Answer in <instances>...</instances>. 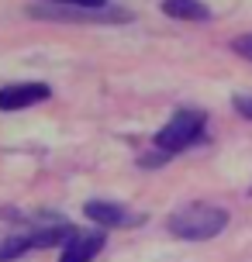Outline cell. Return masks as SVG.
<instances>
[{
    "label": "cell",
    "instance_id": "4",
    "mask_svg": "<svg viewBox=\"0 0 252 262\" xmlns=\"http://www.w3.org/2000/svg\"><path fill=\"white\" fill-rule=\"evenodd\" d=\"M35 17H49V21H104V25H124L128 11L118 7H104V11H87V7H38L31 11Z\"/></svg>",
    "mask_w": 252,
    "mask_h": 262
},
{
    "label": "cell",
    "instance_id": "9",
    "mask_svg": "<svg viewBox=\"0 0 252 262\" xmlns=\"http://www.w3.org/2000/svg\"><path fill=\"white\" fill-rule=\"evenodd\" d=\"M232 107H235V114L252 121V93H235V97H232Z\"/></svg>",
    "mask_w": 252,
    "mask_h": 262
},
{
    "label": "cell",
    "instance_id": "8",
    "mask_svg": "<svg viewBox=\"0 0 252 262\" xmlns=\"http://www.w3.org/2000/svg\"><path fill=\"white\" fill-rule=\"evenodd\" d=\"M38 249V235H35V228L31 231H17V235H7L0 238V262H14L28 255V252Z\"/></svg>",
    "mask_w": 252,
    "mask_h": 262
},
{
    "label": "cell",
    "instance_id": "6",
    "mask_svg": "<svg viewBox=\"0 0 252 262\" xmlns=\"http://www.w3.org/2000/svg\"><path fill=\"white\" fill-rule=\"evenodd\" d=\"M104 231H76V235L69 238L66 245H62V255L59 262H93L104 249Z\"/></svg>",
    "mask_w": 252,
    "mask_h": 262
},
{
    "label": "cell",
    "instance_id": "2",
    "mask_svg": "<svg viewBox=\"0 0 252 262\" xmlns=\"http://www.w3.org/2000/svg\"><path fill=\"white\" fill-rule=\"evenodd\" d=\"M173 238H183V242H211L228 228V210L214 207V204H186V207L173 210L170 221H166Z\"/></svg>",
    "mask_w": 252,
    "mask_h": 262
},
{
    "label": "cell",
    "instance_id": "1",
    "mask_svg": "<svg viewBox=\"0 0 252 262\" xmlns=\"http://www.w3.org/2000/svg\"><path fill=\"white\" fill-rule=\"evenodd\" d=\"M204 135H207V114L200 107H176L173 118L156 131L152 148H159L162 156L173 159V156H180V152H186V148L200 145Z\"/></svg>",
    "mask_w": 252,
    "mask_h": 262
},
{
    "label": "cell",
    "instance_id": "7",
    "mask_svg": "<svg viewBox=\"0 0 252 262\" xmlns=\"http://www.w3.org/2000/svg\"><path fill=\"white\" fill-rule=\"evenodd\" d=\"M162 14L173 21H190V25H204L211 21V7L204 0H162Z\"/></svg>",
    "mask_w": 252,
    "mask_h": 262
},
{
    "label": "cell",
    "instance_id": "11",
    "mask_svg": "<svg viewBox=\"0 0 252 262\" xmlns=\"http://www.w3.org/2000/svg\"><path fill=\"white\" fill-rule=\"evenodd\" d=\"M232 52L252 62V35H239V38H232Z\"/></svg>",
    "mask_w": 252,
    "mask_h": 262
},
{
    "label": "cell",
    "instance_id": "3",
    "mask_svg": "<svg viewBox=\"0 0 252 262\" xmlns=\"http://www.w3.org/2000/svg\"><path fill=\"white\" fill-rule=\"evenodd\" d=\"M52 97V86L41 83V79H21V83H7L0 86V111H25V107H35L41 100Z\"/></svg>",
    "mask_w": 252,
    "mask_h": 262
},
{
    "label": "cell",
    "instance_id": "10",
    "mask_svg": "<svg viewBox=\"0 0 252 262\" xmlns=\"http://www.w3.org/2000/svg\"><path fill=\"white\" fill-rule=\"evenodd\" d=\"M59 7H87V11H104L107 0H52Z\"/></svg>",
    "mask_w": 252,
    "mask_h": 262
},
{
    "label": "cell",
    "instance_id": "5",
    "mask_svg": "<svg viewBox=\"0 0 252 262\" xmlns=\"http://www.w3.org/2000/svg\"><path fill=\"white\" fill-rule=\"evenodd\" d=\"M83 217H90L93 224H100V228H132L138 224L142 217H135L132 210H124L121 204H111V200H90L87 207H83Z\"/></svg>",
    "mask_w": 252,
    "mask_h": 262
}]
</instances>
